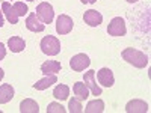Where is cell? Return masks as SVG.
I'll use <instances>...</instances> for the list:
<instances>
[{
  "label": "cell",
  "mask_w": 151,
  "mask_h": 113,
  "mask_svg": "<svg viewBox=\"0 0 151 113\" xmlns=\"http://www.w3.org/2000/svg\"><path fill=\"white\" fill-rule=\"evenodd\" d=\"M121 57L136 68H145L148 65V56L136 48H124L121 51Z\"/></svg>",
  "instance_id": "6da1fadb"
},
{
  "label": "cell",
  "mask_w": 151,
  "mask_h": 113,
  "mask_svg": "<svg viewBox=\"0 0 151 113\" xmlns=\"http://www.w3.org/2000/svg\"><path fill=\"white\" fill-rule=\"evenodd\" d=\"M42 53L47 54V56H56L60 53V41L58 39L56 36H44L41 39V44H40Z\"/></svg>",
  "instance_id": "7a4b0ae2"
},
{
  "label": "cell",
  "mask_w": 151,
  "mask_h": 113,
  "mask_svg": "<svg viewBox=\"0 0 151 113\" xmlns=\"http://www.w3.org/2000/svg\"><path fill=\"white\" fill-rule=\"evenodd\" d=\"M36 17L40 18L41 23L44 24H50L55 18V11H53V6L50 5L48 2H42L36 6V11H35Z\"/></svg>",
  "instance_id": "3957f363"
},
{
  "label": "cell",
  "mask_w": 151,
  "mask_h": 113,
  "mask_svg": "<svg viewBox=\"0 0 151 113\" xmlns=\"http://www.w3.org/2000/svg\"><path fill=\"white\" fill-rule=\"evenodd\" d=\"M107 33L110 36H124L127 33V27H125V20L121 17L112 18V21L107 26Z\"/></svg>",
  "instance_id": "277c9868"
},
{
  "label": "cell",
  "mask_w": 151,
  "mask_h": 113,
  "mask_svg": "<svg viewBox=\"0 0 151 113\" xmlns=\"http://www.w3.org/2000/svg\"><path fill=\"white\" fill-rule=\"evenodd\" d=\"M89 65H91V60H89V57H88V54H85V53L76 54V56H73L71 60H70V67H71V69L76 71V72L85 71Z\"/></svg>",
  "instance_id": "5b68a950"
},
{
  "label": "cell",
  "mask_w": 151,
  "mask_h": 113,
  "mask_svg": "<svg viewBox=\"0 0 151 113\" xmlns=\"http://www.w3.org/2000/svg\"><path fill=\"white\" fill-rule=\"evenodd\" d=\"M73 26H74V21L71 17L62 14L58 17L56 20V32L59 35H68L71 30H73Z\"/></svg>",
  "instance_id": "8992f818"
},
{
  "label": "cell",
  "mask_w": 151,
  "mask_h": 113,
  "mask_svg": "<svg viewBox=\"0 0 151 113\" xmlns=\"http://www.w3.org/2000/svg\"><path fill=\"white\" fill-rule=\"evenodd\" d=\"M83 83L88 86V89L92 92L94 97H100V95H101V87H100V86L97 84V82H95V71L89 69L88 72H85V75H83Z\"/></svg>",
  "instance_id": "52a82bcc"
},
{
  "label": "cell",
  "mask_w": 151,
  "mask_h": 113,
  "mask_svg": "<svg viewBox=\"0 0 151 113\" xmlns=\"http://www.w3.org/2000/svg\"><path fill=\"white\" fill-rule=\"evenodd\" d=\"M95 75H97L98 83L101 84V86H104V87H112L113 83H115L113 72H112V69H109V68H101L98 72L95 71Z\"/></svg>",
  "instance_id": "ba28073f"
},
{
  "label": "cell",
  "mask_w": 151,
  "mask_h": 113,
  "mask_svg": "<svg viewBox=\"0 0 151 113\" xmlns=\"http://www.w3.org/2000/svg\"><path fill=\"white\" fill-rule=\"evenodd\" d=\"M83 21L88 24V26L97 27V26H100V24H101L103 15L100 14L98 11H95V9H89V11H86L85 14H83Z\"/></svg>",
  "instance_id": "9c48e42d"
},
{
  "label": "cell",
  "mask_w": 151,
  "mask_h": 113,
  "mask_svg": "<svg viewBox=\"0 0 151 113\" xmlns=\"http://www.w3.org/2000/svg\"><path fill=\"white\" fill-rule=\"evenodd\" d=\"M26 27L30 30V32H35V33H40L45 29V24L40 21V18L36 17L35 12H30L26 18Z\"/></svg>",
  "instance_id": "30bf717a"
},
{
  "label": "cell",
  "mask_w": 151,
  "mask_h": 113,
  "mask_svg": "<svg viewBox=\"0 0 151 113\" xmlns=\"http://www.w3.org/2000/svg\"><path fill=\"white\" fill-rule=\"evenodd\" d=\"M125 112L127 113H147L148 112V104L142 99H132L125 106Z\"/></svg>",
  "instance_id": "8fae6325"
},
{
  "label": "cell",
  "mask_w": 151,
  "mask_h": 113,
  "mask_svg": "<svg viewBox=\"0 0 151 113\" xmlns=\"http://www.w3.org/2000/svg\"><path fill=\"white\" fill-rule=\"evenodd\" d=\"M2 12H3V15L6 17V20L11 23V24H17L18 23V14H17V11L14 8V5H11L9 2H3L2 3Z\"/></svg>",
  "instance_id": "7c38bea8"
},
{
  "label": "cell",
  "mask_w": 151,
  "mask_h": 113,
  "mask_svg": "<svg viewBox=\"0 0 151 113\" xmlns=\"http://www.w3.org/2000/svg\"><path fill=\"white\" fill-rule=\"evenodd\" d=\"M8 48L12 53H21L26 48V42L21 36H11L8 39Z\"/></svg>",
  "instance_id": "4fadbf2b"
},
{
  "label": "cell",
  "mask_w": 151,
  "mask_h": 113,
  "mask_svg": "<svg viewBox=\"0 0 151 113\" xmlns=\"http://www.w3.org/2000/svg\"><path fill=\"white\" fill-rule=\"evenodd\" d=\"M60 68H62L60 62H58V60H45L41 65V72L44 75H52V74H58L60 71Z\"/></svg>",
  "instance_id": "5bb4252c"
},
{
  "label": "cell",
  "mask_w": 151,
  "mask_h": 113,
  "mask_svg": "<svg viewBox=\"0 0 151 113\" xmlns=\"http://www.w3.org/2000/svg\"><path fill=\"white\" fill-rule=\"evenodd\" d=\"M14 87L12 84H0V104H6L14 98Z\"/></svg>",
  "instance_id": "9a60e30c"
},
{
  "label": "cell",
  "mask_w": 151,
  "mask_h": 113,
  "mask_svg": "<svg viewBox=\"0 0 151 113\" xmlns=\"http://www.w3.org/2000/svg\"><path fill=\"white\" fill-rule=\"evenodd\" d=\"M20 112L21 113H38L40 112V106L35 99L32 98H26L20 103Z\"/></svg>",
  "instance_id": "2e32d148"
},
{
  "label": "cell",
  "mask_w": 151,
  "mask_h": 113,
  "mask_svg": "<svg viewBox=\"0 0 151 113\" xmlns=\"http://www.w3.org/2000/svg\"><path fill=\"white\" fill-rule=\"evenodd\" d=\"M58 82V77H56V74H52V75H45L44 79H41V80H38L35 84H33V87L36 91H45V89H48L52 84H55Z\"/></svg>",
  "instance_id": "e0dca14e"
},
{
  "label": "cell",
  "mask_w": 151,
  "mask_h": 113,
  "mask_svg": "<svg viewBox=\"0 0 151 113\" xmlns=\"http://www.w3.org/2000/svg\"><path fill=\"white\" fill-rule=\"evenodd\" d=\"M73 92L80 101H83V99H86L89 97V89H88V86L83 82H76L74 86H73Z\"/></svg>",
  "instance_id": "ac0fdd59"
},
{
  "label": "cell",
  "mask_w": 151,
  "mask_h": 113,
  "mask_svg": "<svg viewBox=\"0 0 151 113\" xmlns=\"http://www.w3.org/2000/svg\"><path fill=\"white\" fill-rule=\"evenodd\" d=\"M53 97L56 99H60V101H65L70 97V87L67 84H58L53 89Z\"/></svg>",
  "instance_id": "d6986e66"
},
{
  "label": "cell",
  "mask_w": 151,
  "mask_h": 113,
  "mask_svg": "<svg viewBox=\"0 0 151 113\" xmlns=\"http://www.w3.org/2000/svg\"><path fill=\"white\" fill-rule=\"evenodd\" d=\"M86 113H101L104 112V101L103 99H94V101H89L85 109Z\"/></svg>",
  "instance_id": "ffe728a7"
},
{
  "label": "cell",
  "mask_w": 151,
  "mask_h": 113,
  "mask_svg": "<svg viewBox=\"0 0 151 113\" xmlns=\"http://www.w3.org/2000/svg\"><path fill=\"white\" fill-rule=\"evenodd\" d=\"M68 112L70 113H82L83 112V106H82V101H80L79 98L70 99V103H68Z\"/></svg>",
  "instance_id": "44dd1931"
},
{
  "label": "cell",
  "mask_w": 151,
  "mask_h": 113,
  "mask_svg": "<svg viewBox=\"0 0 151 113\" xmlns=\"http://www.w3.org/2000/svg\"><path fill=\"white\" fill-rule=\"evenodd\" d=\"M67 109L59 103H50L47 106V113H65Z\"/></svg>",
  "instance_id": "7402d4cb"
},
{
  "label": "cell",
  "mask_w": 151,
  "mask_h": 113,
  "mask_svg": "<svg viewBox=\"0 0 151 113\" xmlns=\"http://www.w3.org/2000/svg\"><path fill=\"white\" fill-rule=\"evenodd\" d=\"M14 8H15V11H17L18 17H24V15L29 12V8H27V5L24 3V2H15V3H14Z\"/></svg>",
  "instance_id": "603a6c76"
},
{
  "label": "cell",
  "mask_w": 151,
  "mask_h": 113,
  "mask_svg": "<svg viewBox=\"0 0 151 113\" xmlns=\"http://www.w3.org/2000/svg\"><path fill=\"white\" fill-rule=\"evenodd\" d=\"M5 56H6V47L3 42H0V60H3Z\"/></svg>",
  "instance_id": "cb8c5ba5"
},
{
  "label": "cell",
  "mask_w": 151,
  "mask_h": 113,
  "mask_svg": "<svg viewBox=\"0 0 151 113\" xmlns=\"http://www.w3.org/2000/svg\"><path fill=\"white\" fill-rule=\"evenodd\" d=\"M3 26V12H2V6H0V27Z\"/></svg>",
  "instance_id": "d4e9b609"
},
{
  "label": "cell",
  "mask_w": 151,
  "mask_h": 113,
  "mask_svg": "<svg viewBox=\"0 0 151 113\" xmlns=\"http://www.w3.org/2000/svg\"><path fill=\"white\" fill-rule=\"evenodd\" d=\"M80 2H82V3H85V5H86V3L92 5V3H95V2H97V0H80Z\"/></svg>",
  "instance_id": "484cf974"
},
{
  "label": "cell",
  "mask_w": 151,
  "mask_h": 113,
  "mask_svg": "<svg viewBox=\"0 0 151 113\" xmlns=\"http://www.w3.org/2000/svg\"><path fill=\"white\" fill-rule=\"evenodd\" d=\"M5 77V72H3V69L2 68H0V82H2V79Z\"/></svg>",
  "instance_id": "4316f807"
},
{
  "label": "cell",
  "mask_w": 151,
  "mask_h": 113,
  "mask_svg": "<svg viewBox=\"0 0 151 113\" xmlns=\"http://www.w3.org/2000/svg\"><path fill=\"white\" fill-rule=\"evenodd\" d=\"M129 3H136V2H139V0H127Z\"/></svg>",
  "instance_id": "83f0119b"
},
{
  "label": "cell",
  "mask_w": 151,
  "mask_h": 113,
  "mask_svg": "<svg viewBox=\"0 0 151 113\" xmlns=\"http://www.w3.org/2000/svg\"><path fill=\"white\" fill-rule=\"evenodd\" d=\"M27 2H35V0H27Z\"/></svg>",
  "instance_id": "f1b7e54d"
}]
</instances>
